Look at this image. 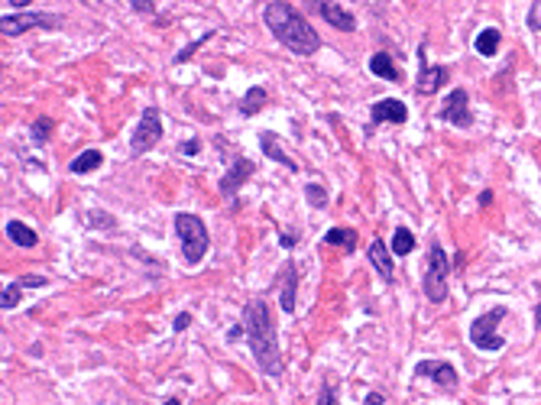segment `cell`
<instances>
[{"label":"cell","mask_w":541,"mask_h":405,"mask_svg":"<svg viewBox=\"0 0 541 405\" xmlns=\"http://www.w3.org/2000/svg\"><path fill=\"white\" fill-rule=\"evenodd\" d=\"M243 328H246V340H250V350L260 370L266 376H282L285 370V360L279 354V340H276V321H272V311L266 305V299H253L246 308H243Z\"/></svg>","instance_id":"obj_1"},{"label":"cell","mask_w":541,"mask_h":405,"mask_svg":"<svg viewBox=\"0 0 541 405\" xmlns=\"http://www.w3.org/2000/svg\"><path fill=\"white\" fill-rule=\"evenodd\" d=\"M262 19H266V26H269L272 36L279 39L289 52H295V56H315L317 49H321V36H317V29L311 26L308 19L301 17L292 3L276 0V3L266 7Z\"/></svg>","instance_id":"obj_2"},{"label":"cell","mask_w":541,"mask_h":405,"mask_svg":"<svg viewBox=\"0 0 541 405\" xmlns=\"http://www.w3.org/2000/svg\"><path fill=\"white\" fill-rule=\"evenodd\" d=\"M175 234L178 244H182V256H185V266H198L211 250V234H207L205 221L198 214H188V211H178L175 214Z\"/></svg>","instance_id":"obj_3"},{"label":"cell","mask_w":541,"mask_h":405,"mask_svg":"<svg viewBox=\"0 0 541 405\" xmlns=\"http://www.w3.org/2000/svg\"><path fill=\"white\" fill-rule=\"evenodd\" d=\"M448 276H450V263L448 253L441 244H431L428 250V269H425V279H421V289L428 295V302L441 305L448 299Z\"/></svg>","instance_id":"obj_4"},{"label":"cell","mask_w":541,"mask_h":405,"mask_svg":"<svg viewBox=\"0 0 541 405\" xmlns=\"http://www.w3.org/2000/svg\"><path fill=\"white\" fill-rule=\"evenodd\" d=\"M503 318H505V308H493V311H486V315H480V318H473V324H470V344L486 350V354L503 350L505 340L496 334V324Z\"/></svg>","instance_id":"obj_5"},{"label":"cell","mask_w":541,"mask_h":405,"mask_svg":"<svg viewBox=\"0 0 541 405\" xmlns=\"http://www.w3.org/2000/svg\"><path fill=\"white\" fill-rule=\"evenodd\" d=\"M58 26H62V17L58 13H42V10H36V13H13V17L0 19V33L7 39L23 36L29 29H58Z\"/></svg>","instance_id":"obj_6"},{"label":"cell","mask_w":541,"mask_h":405,"mask_svg":"<svg viewBox=\"0 0 541 405\" xmlns=\"http://www.w3.org/2000/svg\"><path fill=\"white\" fill-rule=\"evenodd\" d=\"M162 140V113H159V107H146L140 117V123H136V133H133V152H150L156 143Z\"/></svg>","instance_id":"obj_7"},{"label":"cell","mask_w":541,"mask_h":405,"mask_svg":"<svg viewBox=\"0 0 541 405\" xmlns=\"http://www.w3.org/2000/svg\"><path fill=\"white\" fill-rule=\"evenodd\" d=\"M441 120L454 123V127H470L473 123V113H470V97H466L464 88H454L448 95V101H444V107L438 111Z\"/></svg>","instance_id":"obj_8"},{"label":"cell","mask_w":541,"mask_h":405,"mask_svg":"<svg viewBox=\"0 0 541 405\" xmlns=\"http://www.w3.org/2000/svg\"><path fill=\"white\" fill-rule=\"evenodd\" d=\"M448 81V65H428L425 58V46H418V95H438L441 85Z\"/></svg>","instance_id":"obj_9"},{"label":"cell","mask_w":541,"mask_h":405,"mask_svg":"<svg viewBox=\"0 0 541 405\" xmlns=\"http://www.w3.org/2000/svg\"><path fill=\"white\" fill-rule=\"evenodd\" d=\"M415 376L418 379H434L441 389H457V370L450 367L448 360H421L415 367Z\"/></svg>","instance_id":"obj_10"},{"label":"cell","mask_w":541,"mask_h":405,"mask_svg":"<svg viewBox=\"0 0 541 405\" xmlns=\"http://www.w3.org/2000/svg\"><path fill=\"white\" fill-rule=\"evenodd\" d=\"M299 269H295V263L292 260H285V263L279 266V276H276V285H279V305L282 311H295V289H299Z\"/></svg>","instance_id":"obj_11"},{"label":"cell","mask_w":541,"mask_h":405,"mask_svg":"<svg viewBox=\"0 0 541 405\" xmlns=\"http://www.w3.org/2000/svg\"><path fill=\"white\" fill-rule=\"evenodd\" d=\"M315 7H317V13L331 23L334 29H344V33H354L356 29V19H354V13L350 10H344L337 0H315Z\"/></svg>","instance_id":"obj_12"},{"label":"cell","mask_w":541,"mask_h":405,"mask_svg":"<svg viewBox=\"0 0 541 405\" xmlns=\"http://www.w3.org/2000/svg\"><path fill=\"white\" fill-rule=\"evenodd\" d=\"M253 169H256V166H253L250 159H233L230 172H227L224 179H221V185H217V189H221V195L233 198V195L240 191V185H243V182H246V179L253 175Z\"/></svg>","instance_id":"obj_13"},{"label":"cell","mask_w":541,"mask_h":405,"mask_svg":"<svg viewBox=\"0 0 541 405\" xmlns=\"http://www.w3.org/2000/svg\"><path fill=\"white\" fill-rule=\"evenodd\" d=\"M373 123H405L409 120V107L395 97H383V101L373 104Z\"/></svg>","instance_id":"obj_14"},{"label":"cell","mask_w":541,"mask_h":405,"mask_svg":"<svg viewBox=\"0 0 541 405\" xmlns=\"http://www.w3.org/2000/svg\"><path fill=\"white\" fill-rule=\"evenodd\" d=\"M262 152H266V156H269L272 162H279V166H285V169H292V172H299V162L292 159L289 152L282 150V143H279V136H276V133H262Z\"/></svg>","instance_id":"obj_15"},{"label":"cell","mask_w":541,"mask_h":405,"mask_svg":"<svg viewBox=\"0 0 541 405\" xmlns=\"http://www.w3.org/2000/svg\"><path fill=\"white\" fill-rule=\"evenodd\" d=\"M392 256L395 253H389V246H386L383 240H373V244H370V263L376 266V273L383 276V283H392Z\"/></svg>","instance_id":"obj_16"},{"label":"cell","mask_w":541,"mask_h":405,"mask_svg":"<svg viewBox=\"0 0 541 405\" xmlns=\"http://www.w3.org/2000/svg\"><path fill=\"white\" fill-rule=\"evenodd\" d=\"M370 72H373V75H379L383 81H395V85L402 81V72L395 68V62H392L389 52H376V56L370 58Z\"/></svg>","instance_id":"obj_17"},{"label":"cell","mask_w":541,"mask_h":405,"mask_svg":"<svg viewBox=\"0 0 541 405\" xmlns=\"http://www.w3.org/2000/svg\"><path fill=\"white\" fill-rule=\"evenodd\" d=\"M324 244L327 246H344L347 253H354L356 250V230H350V227H331L324 234Z\"/></svg>","instance_id":"obj_18"},{"label":"cell","mask_w":541,"mask_h":405,"mask_svg":"<svg viewBox=\"0 0 541 405\" xmlns=\"http://www.w3.org/2000/svg\"><path fill=\"white\" fill-rule=\"evenodd\" d=\"M7 237L13 240L17 246H36V230L29 224H23V221H7Z\"/></svg>","instance_id":"obj_19"},{"label":"cell","mask_w":541,"mask_h":405,"mask_svg":"<svg viewBox=\"0 0 541 405\" xmlns=\"http://www.w3.org/2000/svg\"><path fill=\"white\" fill-rule=\"evenodd\" d=\"M101 162H104V152L101 150H84L81 156H75V159H72V166H68V169L75 172V175H84V172L101 169Z\"/></svg>","instance_id":"obj_20"},{"label":"cell","mask_w":541,"mask_h":405,"mask_svg":"<svg viewBox=\"0 0 541 405\" xmlns=\"http://www.w3.org/2000/svg\"><path fill=\"white\" fill-rule=\"evenodd\" d=\"M473 49L480 52V56H486V58H489V56H496V52H499V29H496V26H486L483 33L476 36Z\"/></svg>","instance_id":"obj_21"},{"label":"cell","mask_w":541,"mask_h":405,"mask_svg":"<svg viewBox=\"0 0 541 405\" xmlns=\"http://www.w3.org/2000/svg\"><path fill=\"white\" fill-rule=\"evenodd\" d=\"M266 107V88H250L240 101V113L243 117H253V113H260Z\"/></svg>","instance_id":"obj_22"},{"label":"cell","mask_w":541,"mask_h":405,"mask_svg":"<svg viewBox=\"0 0 541 405\" xmlns=\"http://www.w3.org/2000/svg\"><path fill=\"white\" fill-rule=\"evenodd\" d=\"M411 250H415V237H411V230L395 227V234H392V253H395V256H409Z\"/></svg>","instance_id":"obj_23"},{"label":"cell","mask_w":541,"mask_h":405,"mask_svg":"<svg viewBox=\"0 0 541 405\" xmlns=\"http://www.w3.org/2000/svg\"><path fill=\"white\" fill-rule=\"evenodd\" d=\"M19 295H23V285L19 283H7L3 285V295H0V308H17L19 305Z\"/></svg>","instance_id":"obj_24"},{"label":"cell","mask_w":541,"mask_h":405,"mask_svg":"<svg viewBox=\"0 0 541 405\" xmlns=\"http://www.w3.org/2000/svg\"><path fill=\"white\" fill-rule=\"evenodd\" d=\"M305 198H308L311 207H327V191L321 189V185H315V182L305 185Z\"/></svg>","instance_id":"obj_25"},{"label":"cell","mask_w":541,"mask_h":405,"mask_svg":"<svg viewBox=\"0 0 541 405\" xmlns=\"http://www.w3.org/2000/svg\"><path fill=\"white\" fill-rule=\"evenodd\" d=\"M49 133H52V120H49V117H39V120L33 123V140H36V143H46Z\"/></svg>","instance_id":"obj_26"},{"label":"cell","mask_w":541,"mask_h":405,"mask_svg":"<svg viewBox=\"0 0 541 405\" xmlns=\"http://www.w3.org/2000/svg\"><path fill=\"white\" fill-rule=\"evenodd\" d=\"M17 283L23 285V289H46L49 279L46 276H23V279H17Z\"/></svg>","instance_id":"obj_27"},{"label":"cell","mask_w":541,"mask_h":405,"mask_svg":"<svg viewBox=\"0 0 541 405\" xmlns=\"http://www.w3.org/2000/svg\"><path fill=\"white\" fill-rule=\"evenodd\" d=\"M211 36H214V33H205V36H198L195 42H191V46H188V49H182V52H178V56H175V62H185L188 56H195V49L201 46V42H207V39H211Z\"/></svg>","instance_id":"obj_28"},{"label":"cell","mask_w":541,"mask_h":405,"mask_svg":"<svg viewBox=\"0 0 541 405\" xmlns=\"http://www.w3.org/2000/svg\"><path fill=\"white\" fill-rule=\"evenodd\" d=\"M315 405H337V389L334 386H321V392H317V402Z\"/></svg>","instance_id":"obj_29"},{"label":"cell","mask_w":541,"mask_h":405,"mask_svg":"<svg viewBox=\"0 0 541 405\" xmlns=\"http://www.w3.org/2000/svg\"><path fill=\"white\" fill-rule=\"evenodd\" d=\"M84 221H88V224H94V227H113V224H117L113 217H107V214H97V211H91V214L84 217Z\"/></svg>","instance_id":"obj_30"},{"label":"cell","mask_w":541,"mask_h":405,"mask_svg":"<svg viewBox=\"0 0 541 405\" xmlns=\"http://www.w3.org/2000/svg\"><path fill=\"white\" fill-rule=\"evenodd\" d=\"M528 26L541 29V0H532V10H528Z\"/></svg>","instance_id":"obj_31"},{"label":"cell","mask_w":541,"mask_h":405,"mask_svg":"<svg viewBox=\"0 0 541 405\" xmlns=\"http://www.w3.org/2000/svg\"><path fill=\"white\" fill-rule=\"evenodd\" d=\"M198 150H201V140H188V143H182V146H178V152H182V156H198Z\"/></svg>","instance_id":"obj_32"},{"label":"cell","mask_w":541,"mask_h":405,"mask_svg":"<svg viewBox=\"0 0 541 405\" xmlns=\"http://www.w3.org/2000/svg\"><path fill=\"white\" fill-rule=\"evenodd\" d=\"M188 324H191V315H188V311H182V315H175V324H172V328H175V331H185Z\"/></svg>","instance_id":"obj_33"},{"label":"cell","mask_w":541,"mask_h":405,"mask_svg":"<svg viewBox=\"0 0 541 405\" xmlns=\"http://www.w3.org/2000/svg\"><path fill=\"white\" fill-rule=\"evenodd\" d=\"M240 334H246V328H243V324H233V328L227 331V344H237V338H240Z\"/></svg>","instance_id":"obj_34"},{"label":"cell","mask_w":541,"mask_h":405,"mask_svg":"<svg viewBox=\"0 0 541 405\" xmlns=\"http://www.w3.org/2000/svg\"><path fill=\"white\" fill-rule=\"evenodd\" d=\"M279 244L285 246V250H289V246L299 244V237H295V234H279Z\"/></svg>","instance_id":"obj_35"},{"label":"cell","mask_w":541,"mask_h":405,"mask_svg":"<svg viewBox=\"0 0 541 405\" xmlns=\"http://www.w3.org/2000/svg\"><path fill=\"white\" fill-rule=\"evenodd\" d=\"M133 10H140V13H152V3H150V0H133Z\"/></svg>","instance_id":"obj_36"},{"label":"cell","mask_w":541,"mask_h":405,"mask_svg":"<svg viewBox=\"0 0 541 405\" xmlns=\"http://www.w3.org/2000/svg\"><path fill=\"white\" fill-rule=\"evenodd\" d=\"M383 402H386V399H383V392H370L363 405H383Z\"/></svg>","instance_id":"obj_37"},{"label":"cell","mask_w":541,"mask_h":405,"mask_svg":"<svg viewBox=\"0 0 541 405\" xmlns=\"http://www.w3.org/2000/svg\"><path fill=\"white\" fill-rule=\"evenodd\" d=\"M535 321H538V331H541V305L535 308Z\"/></svg>","instance_id":"obj_38"},{"label":"cell","mask_w":541,"mask_h":405,"mask_svg":"<svg viewBox=\"0 0 541 405\" xmlns=\"http://www.w3.org/2000/svg\"><path fill=\"white\" fill-rule=\"evenodd\" d=\"M10 3H13V7H26L29 0H10Z\"/></svg>","instance_id":"obj_39"},{"label":"cell","mask_w":541,"mask_h":405,"mask_svg":"<svg viewBox=\"0 0 541 405\" xmlns=\"http://www.w3.org/2000/svg\"><path fill=\"white\" fill-rule=\"evenodd\" d=\"M162 405H182V402H178V399H168V402H162Z\"/></svg>","instance_id":"obj_40"}]
</instances>
